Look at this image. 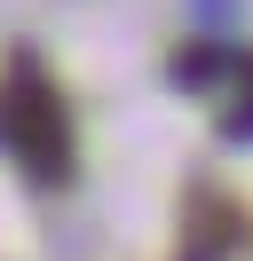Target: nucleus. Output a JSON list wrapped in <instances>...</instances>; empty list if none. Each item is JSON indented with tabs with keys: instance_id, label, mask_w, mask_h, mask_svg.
Segmentation results:
<instances>
[{
	"instance_id": "obj_1",
	"label": "nucleus",
	"mask_w": 253,
	"mask_h": 261,
	"mask_svg": "<svg viewBox=\"0 0 253 261\" xmlns=\"http://www.w3.org/2000/svg\"><path fill=\"white\" fill-rule=\"evenodd\" d=\"M0 143L16 150V166H24L32 182H63L71 174V127H63V95L40 80L32 64L8 71V87H0Z\"/></svg>"
}]
</instances>
